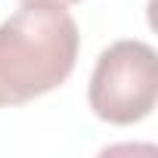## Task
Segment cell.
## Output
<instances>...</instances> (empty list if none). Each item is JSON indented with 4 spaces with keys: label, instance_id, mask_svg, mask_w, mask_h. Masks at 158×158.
Instances as JSON below:
<instances>
[{
    "label": "cell",
    "instance_id": "6da1fadb",
    "mask_svg": "<svg viewBox=\"0 0 158 158\" xmlns=\"http://www.w3.org/2000/svg\"><path fill=\"white\" fill-rule=\"evenodd\" d=\"M77 22L59 0H22L0 25V109L56 90L77 62Z\"/></svg>",
    "mask_w": 158,
    "mask_h": 158
},
{
    "label": "cell",
    "instance_id": "7a4b0ae2",
    "mask_svg": "<svg viewBox=\"0 0 158 158\" xmlns=\"http://www.w3.org/2000/svg\"><path fill=\"white\" fill-rule=\"evenodd\" d=\"M90 109L99 121L127 127L143 121L158 99V56L143 40L112 44L90 74Z\"/></svg>",
    "mask_w": 158,
    "mask_h": 158
},
{
    "label": "cell",
    "instance_id": "3957f363",
    "mask_svg": "<svg viewBox=\"0 0 158 158\" xmlns=\"http://www.w3.org/2000/svg\"><path fill=\"white\" fill-rule=\"evenodd\" d=\"M59 3H65V6H68V3H81V0H59Z\"/></svg>",
    "mask_w": 158,
    "mask_h": 158
}]
</instances>
